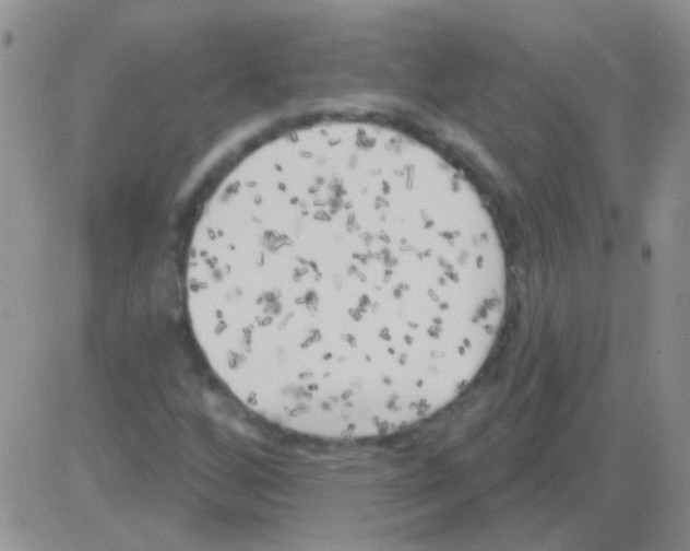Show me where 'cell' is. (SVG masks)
Masks as SVG:
<instances>
[{
    "instance_id": "6da1fadb",
    "label": "cell",
    "mask_w": 690,
    "mask_h": 551,
    "mask_svg": "<svg viewBox=\"0 0 690 551\" xmlns=\"http://www.w3.org/2000/svg\"><path fill=\"white\" fill-rule=\"evenodd\" d=\"M507 283L469 181L360 122L248 155L206 203L186 267L217 377L269 423L329 441L397 433L461 395L493 348Z\"/></svg>"
}]
</instances>
